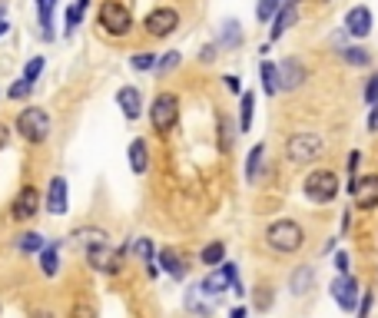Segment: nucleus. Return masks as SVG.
Wrapping results in <instances>:
<instances>
[{"mask_svg": "<svg viewBox=\"0 0 378 318\" xmlns=\"http://www.w3.org/2000/svg\"><path fill=\"white\" fill-rule=\"evenodd\" d=\"M10 143V129H7V126H4V123H0V149H4V146H7Z\"/></svg>", "mask_w": 378, "mask_h": 318, "instance_id": "47", "label": "nucleus"}, {"mask_svg": "<svg viewBox=\"0 0 378 318\" xmlns=\"http://www.w3.org/2000/svg\"><path fill=\"white\" fill-rule=\"evenodd\" d=\"M30 87H33L30 80H17V83H14V87L7 90V97H10V100H23V97L30 93Z\"/></svg>", "mask_w": 378, "mask_h": 318, "instance_id": "38", "label": "nucleus"}, {"mask_svg": "<svg viewBox=\"0 0 378 318\" xmlns=\"http://www.w3.org/2000/svg\"><path fill=\"white\" fill-rule=\"evenodd\" d=\"M203 295H206L203 282H199V285H193V289L186 292V309L193 312L196 318H209V315H213V302H203Z\"/></svg>", "mask_w": 378, "mask_h": 318, "instance_id": "17", "label": "nucleus"}, {"mask_svg": "<svg viewBox=\"0 0 378 318\" xmlns=\"http://www.w3.org/2000/svg\"><path fill=\"white\" fill-rule=\"evenodd\" d=\"M179 60H183V57H179V50H169V53L156 63V73H169V70H176V67H179Z\"/></svg>", "mask_w": 378, "mask_h": 318, "instance_id": "34", "label": "nucleus"}, {"mask_svg": "<svg viewBox=\"0 0 378 318\" xmlns=\"http://www.w3.org/2000/svg\"><path fill=\"white\" fill-rule=\"evenodd\" d=\"M262 156H266V146H252L249 149V159H246V179L249 183H256L259 179V169H262Z\"/></svg>", "mask_w": 378, "mask_h": 318, "instance_id": "25", "label": "nucleus"}, {"mask_svg": "<svg viewBox=\"0 0 378 318\" xmlns=\"http://www.w3.org/2000/svg\"><path fill=\"white\" fill-rule=\"evenodd\" d=\"M57 249H60V242H50L47 249L40 252V272L47 275V279H53L60 272V255H57Z\"/></svg>", "mask_w": 378, "mask_h": 318, "instance_id": "22", "label": "nucleus"}, {"mask_svg": "<svg viewBox=\"0 0 378 318\" xmlns=\"http://www.w3.org/2000/svg\"><path fill=\"white\" fill-rule=\"evenodd\" d=\"M266 242H269L272 252H282V255H292L305 245V232L295 219H275L266 229Z\"/></svg>", "mask_w": 378, "mask_h": 318, "instance_id": "1", "label": "nucleus"}, {"mask_svg": "<svg viewBox=\"0 0 378 318\" xmlns=\"http://www.w3.org/2000/svg\"><path fill=\"white\" fill-rule=\"evenodd\" d=\"M159 265H163L173 279H186V262H183V255L176 249H163L159 252Z\"/></svg>", "mask_w": 378, "mask_h": 318, "instance_id": "20", "label": "nucleus"}, {"mask_svg": "<svg viewBox=\"0 0 378 318\" xmlns=\"http://www.w3.org/2000/svg\"><path fill=\"white\" fill-rule=\"evenodd\" d=\"M282 10V0H259L256 4V20L266 23V20H275V14Z\"/></svg>", "mask_w": 378, "mask_h": 318, "instance_id": "29", "label": "nucleus"}, {"mask_svg": "<svg viewBox=\"0 0 378 318\" xmlns=\"http://www.w3.org/2000/svg\"><path fill=\"white\" fill-rule=\"evenodd\" d=\"M130 166H133V173H140V176L149 169V156H146L143 139H133V143H130Z\"/></svg>", "mask_w": 378, "mask_h": 318, "instance_id": "23", "label": "nucleus"}, {"mask_svg": "<svg viewBox=\"0 0 378 318\" xmlns=\"http://www.w3.org/2000/svg\"><path fill=\"white\" fill-rule=\"evenodd\" d=\"M332 299L339 302L342 312H355L362 305V299H359V282L352 279V275H339V279L332 282Z\"/></svg>", "mask_w": 378, "mask_h": 318, "instance_id": "9", "label": "nucleus"}, {"mask_svg": "<svg viewBox=\"0 0 378 318\" xmlns=\"http://www.w3.org/2000/svg\"><path fill=\"white\" fill-rule=\"evenodd\" d=\"M335 269L339 275H349V252H335Z\"/></svg>", "mask_w": 378, "mask_h": 318, "instance_id": "42", "label": "nucleus"}, {"mask_svg": "<svg viewBox=\"0 0 378 318\" xmlns=\"http://www.w3.org/2000/svg\"><path fill=\"white\" fill-rule=\"evenodd\" d=\"M126 259V245L123 249H110L107 242H97V245H87V262L90 269L103 272V275H117L120 265Z\"/></svg>", "mask_w": 378, "mask_h": 318, "instance_id": "7", "label": "nucleus"}, {"mask_svg": "<svg viewBox=\"0 0 378 318\" xmlns=\"http://www.w3.org/2000/svg\"><path fill=\"white\" fill-rule=\"evenodd\" d=\"M229 318H246V309H236V312H233V315H229Z\"/></svg>", "mask_w": 378, "mask_h": 318, "instance_id": "51", "label": "nucleus"}, {"mask_svg": "<svg viewBox=\"0 0 378 318\" xmlns=\"http://www.w3.org/2000/svg\"><path fill=\"white\" fill-rule=\"evenodd\" d=\"M365 103H369V106H378V73L369 80V83H365Z\"/></svg>", "mask_w": 378, "mask_h": 318, "instance_id": "41", "label": "nucleus"}, {"mask_svg": "<svg viewBox=\"0 0 378 318\" xmlns=\"http://www.w3.org/2000/svg\"><path fill=\"white\" fill-rule=\"evenodd\" d=\"M83 10H87V7H80V4H77V7H70V10H67V30H63L67 37H73V30L80 27V20H83Z\"/></svg>", "mask_w": 378, "mask_h": 318, "instance_id": "35", "label": "nucleus"}, {"mask_svg": "<svg viewBox=\"0 0 378 318\" xmlns=\"http://www.w3.org/2000/svg\"><path fill=\"white\" fill-rule=\"evenodd\" d=\"M302 189H305V196H309L315 206H325L339 196V176L332 173V169H312V173L305 176Z\"/></svg>", "mask_w": 378, "mask_h": 318, "instance_id": "3", "label": "nucleus"}, {"mask_svg": "<svg viewBox=\"0 0 378 318\" xmlns=\"http://www.w3.org/2000/svg\"><path fill=\"white\" fill-rule=\"evenodd\" d=\"M259 73H262V90L269 93V97H275L282 90V77H279V67L275 63H269V60H262V67H259Z\"/></svg>", "mask_w": 378, "mask_h": 318, "instance_id": "21", "label": "nucleus"}, {"mask_svg": "<svg viewBox=\"0 0 378 318\" xmlns=\"http://www.w3.org/2000/svg\"><path fill=\"white\" fill-rule=\"evenodd\" d=\"M312 282H315V269H312V265H299V269L292 272L289 292L292 295H305V292L312 289Z\"/></svg>", "mask_w": 378, "mask_h": 318, "instance_id": "19", "label": "nucleus"}, {"mask_svg": "<svg viewBox=\"0 0 378 318\" xmlns=\"http://www.w3.org/2000/svg\"><path fill=\"white\" fill-rule=\"evenodd\" d=\"M352 199H355L359 209H375L378 206V176H365V179H359Z\"/></svg>", "mask_w": 378, "mask_h": 318, "instance_id": "14", "label": "nucleus"}, {"mask_svg": "<svg viewBox=\"0 0 378 318\" xmlns=\"http://www.w3.org/2000/svg\"><path fill=\"white\" fill-rule=\"evenodd\" d=\"M199 60H203V63H213V60H216V47H203Z\"/></svg>", "mask_w": 378, "mask_h": 318, "instance_id": "46", "label": "nucleus"}, {"mask_svg": "<svg viewBox=\"0 0 378 318\" xmlns=\"http://www.w3.org/2000/svg\"><path fill=\"white\" fill-rule=\"evenodd\" d=\"M252 106H256V97L243 93V100H239V129L243 133H249V126H252Z\"/></svg>", "mask_w": 378, "mask_h": 318, "instance_id": "27", "label": "nucleus"}, {"mask_svg": "<svg viewBox=\"0 0 378 318\" xmlns=\"http://www.w3.org/2000/svg\"><path fill=\"white\" fill-rule=\"evenodd\" d=\"M50 116L47 110H40V106H27V110H20L17 116V133L27 139V143H47L50 136Z\"/></svg>", "mask_w": 378, "mask_h": 318, "instance_id": "4", "label": "nucleus"}, {"mask_svg": "<svg viewBox=\"0 0 378 318\" xmlns=\"http://www.w3.org/2000/svg\"><path fill=\"white\" fill-rule=\"evenodd\" d=\"M53 7H57V0H37L40 27H43V37L47 40H53Z\"/></svg>", "mask_w": 378, "mask_h": 318, "instance_id": "24", "label": "nucleus"}, {"mask_svg": "<svg viewBox=\"0 0 378 318\" xmlns=\"http://www.w3.org/2000/svg\"><path fill=\"white\" fill-rule=\"evenodd\" d=\"M117 103H120V110H123L126 120H136V116H140V106H143V100H140V90H136V87H123L117 93Z\"/></svg>", "mask_w": 378, "mask_h": 318, "instance_id": "18", "label": "nucleus"}, {"mask_svg": "<svg viewBox=\"0 0 378 318\" xmlns=\"http://www.w3.org/2000/svg\"><path fill=\"white\" fill-rule=\"evenodd\" d=\"M223 43H226V47H239V43H243L239 20H226V23H223Z\"/></svg>", "mask_w": 378, "mask_h": 318, "instance_id": "30", "label": "nucleus"}, {"mask_svg": "<svg viewBox=\"0 0 378 318\" xmlns=\"http://www.w3.org/2000/svg\"><path fill=\"white\" fill-rule=\"evenodd\" d=\"M40 70H43V57H33L27 67H23V80H30V83H33V80L40 77Z\"/></svg>", "mask_w": 378, "mask_h": 318, "instance_id": "39", "label": "nucleus"}, {"mask_svg": "<svg viewBox=\"0 0 378 318\" xmlns=\"http://www.w3.org/2000/svg\"><path fill=\"white\" fill-rule=\"evenodd\" d=\"M223 259H226L223 242H213V245H206L203 249V265H223Z\"/></svg>", "mask_w": 378, "mask_h": 318, "instance_id": "32", "label": "nucleus"}, {"mask_svg": "<svg viewBox=\"0 0 378 318\" xmlns=\"http://www.w3.org/2000/svg\"><path fill=\"white\" fill-rule=\"evenodd\" d=\"M219 149H223V153L233 149V126H229V116H219Z\"/></svg>", "mask_w": 378, "mask_h": 318, "instance_id": "33", "label": "nucleus"}, {"mask_svg": "<svg viewBox=\"0 0 378 318\" xmlns=\"http://www.w3.org/2000/svg\"><path fill=\"white\" fill-rule=\"evenodd\" d=\"M70 318H97V312H93L90 302H77V305L70 309Z\"/></svg>", "mask_w": 378, "mask_h": 318, "instance_id": "40", "label": "nucleus"}, {"mask_svg": "<svg viewBox=\"0 0 378 318\" xmlns=\"http://www.w3.org/2000/svg\"><path fill=\"white\" fill-rule=\"evenodd\" d=\"M47 212L50 216H63L67 212V179L53 176L47 186Z\"/></svg>", "mask_w": 378, "mask_h": 318, "instance_id": "12", "label": "nucleus"}, {"mask_svg": "<svg viewBox=\"0 0 378 318\" xmlns=\"http://www.w3.org/2000/svg\"><path fill=\"white\" fill-rule=\"evenodd\" d=\"M223 83H226V90H229V93H243V83H239V77H233V73H229V77H223Z\"/></svg>", "mask_w": 378, "mask_h": 318, "instance_id": "43", "label": "nucleus"}, {"mask_svg": "<svg viewBox=\"0 0 378 318\" xmlns=\"http://www.w3.org/2000/svg\"><path fill=\"white\" fill-rule=\"evenodd\" d=\"M295 20H299V7H295V4H289V0H285V4H282V10H279V14H275V20H272V30H269V37H272V40H279L282 33H285V30H289L292 23H295Z\"/></svg>", "mask_w": 378, "mask_h": 318, "instance_id": "16", "label": "nucleus"}, {"mask_svg": "<svg viewBox=\"0 0 378 318\" xmlns=\"http://www.w3.org/2000/svg\"><path fill=\"white\" fill-rule=\"evenodd\" d=\"M17 249L20 252H43L47 249V242H43V235H37V232H23L17 239Z\"/></svg>", "mask_w": 378, "mask_h": 318, "instance_id": "28", "label": "nucleus"}, {"mask_svg": "<svg viewBox=\"0 0 378 318\" xmlns=\"http://www.w3.org/2000/svg\"><path fill=\"white\" fill-rule=\"evenodd\" d=\"M30 318H53V312H50V309H37V312H33V315H30Z\"/></svg>", "mask_w": 378, "mask_h": 318, "instance_id": "49", "label": "nucleus"}, {"mask_svg": "<svg viewBox=\"0 0 378 318\" xmlns=\"http://www.w3.org/2000/svg\"><path fill=\"white\" fill-rule=\"evenodd\" d=\"M279 77H282V90H299L302 83H305V67H302L299 60H285V63H279Z\"/></svg>", "mask_w": 378, "mask_h": 318, "instance_id": "15", "label": "nucleus"}, {"mask_svg": "<svg viewBox=\"0 0 378 318\" xmlns=\"http://www.w3.org/2000/svg\"><path fill=\"white\" fill-rule=\"evenodd\" d=\"M37 212H40V193L33 186H23L17 193V199H14V219L27 222V219H33Z\"/></svg>", "mask_w": 378, "mask_h": 318, "instance_id": "11", "label": "nucleus"}, {"mask_svg": "<svg viewBox=\"0 0 378 318\" xmlns=\"http://www.w3.org/2000/svg\"><path fill=\"white\" fill-rule=\"evenodd\" d=\"M239 279V269H236V262H223L216 272H209L203 279V289L209 292V295H219V292H226L233 282Z\"/></svg>", "mask_w": 378, "mask_h": 318, "instance_id": "10", "label": "nucleus"}, {"mask_svg": "<svg viewBox=\"0 0 378 318\" xmlns=\"http://www.w3.org/2000/svg\"><path fill=\"white\" fill-rule=\"evenodd\" d=\"M133 249H136V255H140L143 262H153V239H136Z\"/></svg>", "mask_w": 378, "mask_h": 318, "instance_id": "37", "label": "nucleus"}, {"mask_svg": "<svg viewBox=\"0 0 378 318\" xmlns=\"http://www.w3.org/2000/svg\"><path fill=\"white\" fill-rule=\"evenodd\" d=\"M100 27L107 30L110 37H126L130 27H133V14L126 4L120 0H107L103 7H100Z\"/></svg>", "mask_w": 378, "mask_h": 318, "instance_id": "6", "label": "nucleus"}, {"mask_svg": "<svg viewBox=\"0 0 378 318\" xmlns=\"http://www.w3.org/2000/svg\"><path fill=\"white\" fill-rule=\"evenodd\" d=\"M342 60H345V63H352V67H369L372 53L365 47H349V50H342Z\"/></svg>", "mask_w": 378, "mask_h": 318, "instance_id": "26", "label": "nucleus"}, {"mask_svg": "<svg viewBox=\"0 0 378 318\" xmlns=\"http://www.w3.org/2000/svg\"><path fill=\"white\" fill-rule=\"evenodd\" d=\"M369 312H372V292H365V295H362V305H359V318H369Z\"/></svg>", "mask_w": 378, "mask_h": 318, "instance_id": "44", "label": "nucleus"}, {"mask_svg": "<svg viewBox=\"0 0 378 318\" xmlns=\"http://www.w3.org/2000/svg\"><path fill=\"white\" fill-rule=\"evenodd\" d=\"M359 159H362L359 153H349V163H345V166H349V176H355V173H359Z\"/></svg>", "mask_w": 378, "mask_h": 318, "instance_id": "45", "label": "nucleus"}, {"mask_svg": "<svg viewBox=\"0 0 378 318\" xmlns=\"http://www.w3.org/2000/svg\"><path fill=\"white\" fill-rule=\"evenodd\" d=\"M7 33V20H4V7H0V37Z\"/></svg>", "mask_w": 378, "mask_h": 318, "instance_id": "50", "label": "nucleus"}, {"mask_svg": "<svg viewBox=\"0 0 378 318\" xmlns=\"http://www.w3.org/2000/svg\"><path fill=\"white\" fill-rule=\"evenodd\" d=\"M179 27V14L173 7H156L153 14H146V33L149 37H169L173 30Z\"/></svg>", "mask_w": 378, "mask_h": 318, "instance_id": "8", "label": "nucleus"}, {"mask_svg": "<svg viewBox=\"0 0 378 318\" xmlns=\"http://www.w3.org/2000/svg\"><path fill=\"white\" fill-rule=\"evenodd\" d=\"M70 239L83 242V245H97V242H107V232H103V229H77Z\"/></svg>", "mask_w": 378, "mask_h": 318, "instance_id": "31", "label": "nucleus"}, {"mask_svg": "<svg viewBox=\"0 0 378 318\" xmlns=\"http://www.w3.org/2000/svg\"><path fill=\"white\" fill-rule=\"evenodd\" d=\"M345 30H349L352 37H369L372 33V10L369 7H352L345 14Z\"/></svg>", "mask_w": 378, "mask_h": 318, "instance_id": "13", "label": "nucleus"}, {"mask_svg": "<svg viewBox=\"0 0 378 318\" xmlns=\"http://www.w3.org/2000/svg\"><path fill=\"white\" fill-rule=\"evenodd\" d=\"M369 129L375 133L378 129V106H372V116H369Z\"/></svg>", "mask_w": 378, "mask_h": 318, "instance_id": "48", "label": "nucleus"}, {"mask_svg": "<svg viewBox=\"0 0 378 318\" xmlns=\"http://www.w3.org/2000/svg\"><path fill=\"white\" fill-rule=\"evenodd\" d=\"M156 63H159L156 53H140V57L130 60V67H133V70H156Z\"/></svg>", "mask_w": 378, "mask_h": 318, "instance_id": "36", "label": "nucleus"}, {"mask_svg": "<svg viewBox=\"0 0 378 318\" xmlns=\"http://www.w3.org/2000/svg\"><path fill=\"white\" fill-rule=\"evenodd\" d=\"M325 4H329V0H325Z\"/></svg>", "mask_w": 378, "mask_h": 318, "instance_id": "52", "label": "nucleus"}, {"mask_svg": "<svg viewBox=\"0 0 378 318\" xmlns=\"http://www.w3.org/2000/svg\"><path fill=\"white\" fill-rule=\"evenodd\" d=\"M149 123L156 133H169L179 123V97L176 93H159L149 106Z\"/></svg>", "mask_w": 378, "mask_h": 318, "instance_id": "5", "label": "nucleus"}, {"mask_svg": "<svg viewBox=\"0 0 378 318\" xmlns=\"http://www.w3.org/2000/svg\"><path fill=\"white\" fill-rule=\"evenodd\" d=\"M325 153V139L319 133H295L289 136V143H285V156H289V163L295 166H305L312 159H319Z\"/></svg>", "mask_w": 378, "mask_h": 318, "instance_id": "2", "label": "nucleus"}]
</instances>
